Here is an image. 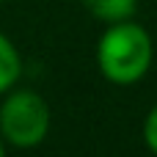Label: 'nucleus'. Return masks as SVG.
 <instances>
[{"mask_svg":"<svg viewBox=\"0 0 157 157\" xmlns=\"http://www.w3.org/2000/svg\"><path fill=\"white\" fill-rule=\"evenodd\" d=\"M97 19L102 22H121L135 14L138 0H80Z\"/></svg>","mask_w":157,"mask_h":157,"instance_id":"nucleus-3","label":"nucleus"},{"mask_svg":"<svg viewBox=\"0 0 157 157\" xmlns=\"http://www.w3.org/2000/svg\"><path fill=\"white\" fill-rule=\"evenodd\" d=\"M0 157H3V144H0Z\"/></svg>","mask_w":157,"mask_h":157,"instance_id":"nucleus-6","label":"nucleus"},{"mask_svg":"<svg viewBox=\"0 0 157 157\" xmlns=\"http://www.w3.org/2000/svg\"><path fill=\"white\" fill-rule=\"evenodd\" d=\"M50 127L47 102L33 91H14L0 108V132L14 146H36Z\"/></svg>","mask_w":157,"mask_h":157,"instance_id":"nucleus-2","label":"nucleus"},{"mask_svg":"<svg viewBox=\"0 0 157 157\" xmlns=\"http://www.w3.org/2000/svg\"><path fill=\"white\" fill-rule=\"evenodd\" d=\"M19 72H22V61H19L14 44L0 33V94L8 91V88L17 83Z\"/></svg>","mask_w":157,"mask_h":157,"instance_id":"nucleus-4","label":"nucleus"},{"mask_svg":"<svg viewBox=\"0 0 157 157\" xmlns=\"http://www.w3.org/2000/svg\"><path fill=\"white\" fill-rule=\"evenodd\" d=\"M97 61L110 83L130 86L141 80L152 66V39L141 25L130 19L113 22L99 39Z\"/></svg>","mask_w":157,"mask_h":157,"instance_id":"nucleus-1","label":"nucleus"},{"mask_svg":"<svg viewBox=\"0 0 157 157\" xmlns=\"http://www.w3.org/2000/svg\"><path fill=\"white\" fill-rule=\"evenodd\" d=\"M144 141H146V146L157 155V105L149 110V116L144 121Z\"/></svg>","mask_w":157,"mask_h":157,"instance_id":"nucleus-5","label":"nucleus"}]
</instances>
